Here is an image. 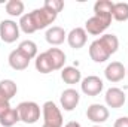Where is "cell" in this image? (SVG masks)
Masks as SVG:
<instances>
[{"label":"cell","instance_id":"obj_10","mask_svg":"<svg viewBox=\"0 0 128 127\" xmlns=\"http://www.w3.org/2000/svg\"><path fill=\"white\" fill-rule=\"evenodd\" d=\"M86 40H88V33L85 32V29H82V27H76V29H73L67 34V42H68V45L73 49L84 48Z\"/></svg>","mask_w":128,"mask_h":127},{"label":"cell","instance_id":"obj_31","mask_svg":"<svg viewBox=\"0 0 128 127\" xmlns=\"http://www.w3.org/2000/svg\"><path fill=\"white\" fill-rule=\"evenodd\" d=\"M42 127H51V126H46V124H43V126H42Z\"/></svg>","mask_w":128,"mask_h":127},{"label":"cell","instance_id":"obj_2","mask_svg":"<svg viewBox=\"0 0 128 127\" xmlns=\"http://www.w3.org/2000/svg\"><path fill=\"white\" fill-rule=\"evenodd\" d=\"M16 109L20 120L26 124H36L40 120V106L36 102H21Z\"/></svg>","mask_w":128,"mask_h":127},{"label":"cell","instance_id":"obj_12","mask_svg":"<svg viewBox=\"0 0 128 127\" xmlns=\"http://www.w3.org/2000/svg\"><path fill=\"white\" fill-rule=\"evenodd\" d=\"M90 57H91V60L96 61V63H104L106 60H109L110 54L106 51V48H104V46L101 45V42L97 39V40H94V42L90 45Z\"/></svg>","mask_w":128,"mask_h":127},{"label":"cell","instance_id":"obj_15","mask_svg":"<svg viewBox=\"0 0 128 127\" xmlns=\"http://www.w3.org/2000/svg\"><path fill=\"white\" fill-rule=\"evenodd\" d=\"M61 79H63L66 84H68V85L79 84V82H80V79H82L80 70H79L78 67L67 66V67H64L63 72H61Z\"/></svg>","mask_w":128,"mask_h":127},{"label":"cell","instance_id":"obj_25","mask_svg":"<svg viewBox=\"0 0 128 127\" xmlns=\"http://www.w3.org/2000/svg\"><path fill=\"white\" fill-rule=\"evenodd\" d=\"M0 88L8 94L9 99H12L14 96L16 94V91H18V87H16V84L12 79H3V81H0Z\"/></svg>","mask_w":128,"mask_h":127},{"label":"cell","instance_id":"obj_20","mask_svg":"<svg viewBox=\"0 0 128 127\" xmlns=\"http://www.w3.org/2000/svg\"><path fill=\"white\" fill-rule=\"evenodd\" d=\"M24 57H27L28 60H33V58H36L37 57V45L33 42V40H22L20 45H18V48H16Z\"/></svg>","mask_w":128,"mask_h":127},{"label":"cell","instance_id":"obj_11","mask_svg":"<svg viewBox=\"0 0 128 127\" xmlns=\"http://www.w3.org/2000/svg\"><path fill=\"white\" fill-rule=\"evenodd\" d=\"M79 100H80V96L78 93V90L74 88H67L61 93V97H60V102H61V106H63L64 111L70 112L73 111L78 105H79Z\"/></svg>","mask_w":128,"mask_h":127},{"label":"cell","instance_id":"obj_4","mask_svg":"<svg viewBox=\"0 0 128 127\" xmlns=\"http://www.w3.org/2000/svg\"><path fill=\"white\" fill-rule=\"evenodd\" d=\"M112 17H101V15H94L91 17L86 24H85V32L90 33V34H94V36H98L101 33H104V30L110 26L112 23Z\"/></svg>","mask_w":128,"mask_h":127},{"label":"cell","instance_id":"obj_18","mask_svg":"<svg viewBox=\"0 0 128 127\" xmlns=\"http://www.w3.org/2000/svg\"><path fill=\"white\" fill-rule=\"evenodd\" d=\"M113 6L115 3L110 0H98L94 5V15H101V17H112L113 14ZM113 18V17H112Z\"/></svg>","mask_w":128,"mask_h":127},{"label":"cell","instance_id":"obj_29","mask_svg":"<svg viewBox=\"0 0 128 127\" xmlns=\"http://www.w3.org/2000/svg\"><path fill=\"white\" fill-rule=\"evenodd\" d=\"M9 109H10V103H0V117Z\"/></svg>","mask_w":128,"mask_h":127},{"label":"cell","instance_id":"obj_22","mask_svg":"<svg viewBox=\"0 0 128 127\" xmlns=\"http://www.w3.org/2000/svg\"><path fill=\"white\" fill-rule=\"evenodd\" d=\"M112 17H113V20H116V21H119V23L128 21V3H125V2L115 3Z\"/></svg>","mask_w":128,"mask_h":127},{"label":"cell","instance_id":"obj_30","mask_svg":"<svg viewBox=\"0 0 128 127\" xmlns=\"http://www.w3.org/2000/svg\"><path fill=\"white\" fill-rule=\"evenodd\" d=\"M64 127H82V126H80L78 121H70V123H67Z\"/></svg>","mask_w":128,"mask_h":127},{"label":"cell","instance_id":"obj_17","mask_svg":"<svg viewBox=\"0 0 128 127\" xmlns=\"http://www.w3.org/2000/svg\"><path fill=\"white\" fill-rule=\"evenodd\" d=\"M98 40L101 42V45L106 48V51H107L110 55H112V54H115V52L118 51V48H119V39H118L115 34H112V33L103 34Z\"/></svg>","mask_w":128,"mask_h":127},{"label":"cell","instance_id":"obj_23","mask_svg":"<svg viewBox=\"0 0 128 127\" xmlns=\"http://www.w3.org/2000/svg\"><path fill=\"white\" fill-rule=\"evenodd\" d=\"M4 8H6V12L10 17H22V12L26 9L24 3L21 0H9Z\"/></svg>","mask_w":128,"mask_h":127},{"label":"cell","instance_id":"obj_24","mask_svg":"<svg viewBox=\"0 0 128 127\" xmlns=\"http://www.w3.org/2000/svg\"><path fill=\"white\" fill-rule=\"evenodd\" d=\"M18 26H20V30H22L26 34H32V33L36 32V29H34V26H33L32 17H30V12H28V14H24V15L21 17Z\"/></svg>","mask_w":128,"mask_h":127},{"label":"cell","instance_id":"obj_32","mask_svg":"<svg viewBox=\"0 0 128 127\" xmlns=\"http://www.w3.org/2000/svg\"><path fill=\"white\" fill-rule=\"evenodd\" d=\"M92 127H101V126H92Z\"/></svg>","mask_w":128,"mask_h":127},{"label":"cell","instance_id":"obj_33","mask_svg":"<svg viewBox=\"0 0 128 127\" xmlns=\"http://www.w3.org/2000/svg\"><path fill=\"white\" fill-rule=\"evenodd\" d=\"M127 76H128V69H127Z\"/></svg>","mask_w":128,"mask_h":127},{"label":"cell","instance_id":"obj_16","mask_svg":"<svg viewBox=\"0 0 128 127\" xmlns=\"http://www.w3.org/2000/svg\"><path fill=\"white\" fill-rule=\"evenodd\" d=\"M46 54L51 58V63L54 66V70H60V69L64 67V63H66V54H64V51H61L60 48H49L46 51Z\"/></svg>","mask_w":128,"mask_h":127},{"label":"cell","instance_id":"obj_5","mask_svg":"<svg viewBox=\"0 0 128 127\" xmlns=\"http://www.w3.org/2000/svg\"><path fill=\"white\" fill-rule=\"evenodd\" d=\"M0 37L6 43H14L20 37V26L12 20H3L0 23Z\"/></svg>","mask_w":128,"mask_h":127},{"label":"cell","instance_id":"obj_1","mask_svg":"<svg viewBox=\"0 0 128 127\" xmlns=\"http://www.w3.org/2000/svg\"><path fill=\"white\" fill-rule=\"evenodd\" d=\"M42 114H43V124L51 127H63L64 123L63 114H61L60 108L52 100H48V102L43 103Z\"/></svg>","mask_w":128,"mask_h":127},{"label":"cell","instance_id":"obj_9","mask_svg":"<svg viewBox=\"0 0 128 127\" xmlns=\"http://www.w3.org/2000/svg\"><path fill=\"white\" fill-rule=\"evenodd\" d=\"M106 103L109 108H113V109H119L125 105V100H127V96L125 93L121 90V88H116V87H112L106 91Z\"/></svg>","mask_w":128,"mask_h":127},{"label":"cell","instance_id":"obj_28","mask_svg":"<svg viewBox=\"0 0 128 127\" xmlns=\"http://www.w3.org/2000/svg\"><path fill=\"white\" fill-rule=\"evenodd\" d=\"M9 102H10V99H9L8 94L0 88V103H9Z\"/></svg>","mask_w":128,"mask_h":127},{"label":"cell","instance_id":"obj_26","mask_svg":"<svg viewBox=\"0 0 128 127\" xmlns=\"http://www.w3.org/2000/svg\"><path fill=\"white\" fill-rule=\"evenodd\" d=\"M43 8L45 9H48L49 12H52V14H57L58 15V12H61L64 8V2L63 0H46L45 3H43Z\"/></svg>","mask_w":128,"mask_h":127},{"label":"cell","instance_id":"obj_13","mask_svg":"<svg viewBox=\"0 0 128 127\" xmlns=\"http://www.w3.org/2000/svg\"><path fill=\"white\" fill-rule=\"evenodd\" d=\"M45 37H46V42L49 45H61L64 40L67 39V33H66V30L63 27L52 26L51 29H48Z\"/></svg>","mask_w":128,"mask_h":127},{"label":"cell","instance_id":"obj_8","mask_svg":"<svg viewBox=\"0 0 128 127\" xmlns=\"http://www.w3.org/2000/svg\"><path fill=\"white\" fill-rule=\"evenodd\" d=\"M86 117L90 121L96 123V124H101L104 121L109 120V109L104 106V105H100V103H92L88 109H86Z\"/></svg>","mask_w":128,"mask_h":127},{"label":"cell","instance_id":"obj_27","mask_svg":"<svg viewBox=\"0 0 128 127\" xmlns=\"http://www.w3.org/2000/svg\"><path fill=\"white\" fill-rule=\"evenodd\" d=\"M113 127H128V117H121L115 121Z\"/></svg>","mask_w":128,"mask_h":127},{"label":"cell","instance_id":"obj_6","mask_svg":"<svg viewBox=\"0 0 128 127\" xmlns=\"http://www.w3.org/2000/svg\"><path fill=\"white\" fill-rule=\"evenodd\" d=\"M103 87H104V82L96 75H90V76L84 78L82 84H80V88H82L84 94L91 96V97L100 94L103 91Z\"/></svg>","mask_w":128,"mask_h":127},{"label":"cell","instance_id":"obj_19","mask_svg":"<svg viewBox=\"0 0 128 127\" xmlns=\"http://www.w3.org/2000/svg\"><path fill=\"white\" fill-rule=\"evenodd\" d=\"M36 69L40 73H51V72H54V66L51 63V58L46 54V51L36 57Z\"/></svg>","mask_w":128,"mask_h":127},{"label":"cell","instance_id":"obj_14","mask_svg":"<svg viewBox=\"0 0 128 127\" xmlns=\"http://www.w3.org/2000/svg\"><path fill=\"white\" fill-rule=\"evenodd\" d=\"M9 66L15 70H26L30 64V60L27 57H24L18 49H14L10 54H9Z\"/></svg>","mask_w":128,"mask_h":127},{"label":"cell","instance_id":"obj_21","mask_svg":"<svg viewBox=\"0 0 128 127\" xmlns=\"http://www.w3.org/2000/svg\"><path fill=\"white\" fill-rule=\"evenodd\" d=\"M18 121H21V120H20V114H18L16 108H10L0 117V126L3 127H14Z\"/></svg>","mask_w":128,"mask_h":127},{"label":"cell","instance_id":"obj_7","mask_svg":"<svg viewBox=\"0 0 128 127\" xmlns=\"http://www.w3.org/2000/svg\"><path fill=\"white\" fill-rule=\"evenodd\" d=\"M104 76L109 82H119L127 76V67L119 61H112L106 67Z\"/></svg>","mask_w":128,"mask_h":127},{"label":"cell","instance_id":"obj_3","mask_svg":"<svg viewBox=\"0 0 128 127\" xmlns=\"http://www.w3.org/2000/svg\"><path fill=\"white\" fill-rule=\"evenodd\" d=\"M30 17H32V21H33V26L37 30H42V29H46L48 26H51L55 18H57V14H52L49 12L48 9H45L43 6L39 8V9H34L30 12Z\"/></svg>","mask_w":128,"mask_h":127}]
</instances>
